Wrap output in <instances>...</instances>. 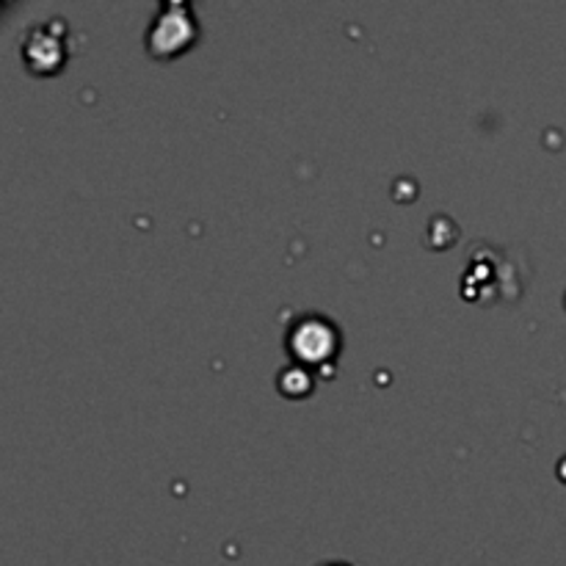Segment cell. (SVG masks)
<instances>
[{"mask_svg": "<svg viewBox=\"0 0 566 566\" xmlns=\"http://www.w3.org/2000/svg\"><path fill=\"white\" fill-rule=\"evenodd\" d=\"M197 39V23L191 17V9L186 3H161L158 14L152 17L146 31V50L155 59H169L182 54Z\"/></svg>", "mask_w": 566, "mask_h": 566, "instance_id": "cell-1", "label": "cell"}, {"mask_svg": "<svg viewBox=\"0 0 566 566\" xmlns=\"http://www.w3.org/2000/svg\"><path fill=\"white\" fill-rule=\"evenodd\" d=\"M287 349L296 356L298 365H318L329 363L338 351V329L321 316H304L287 332Z\"/></svg>", "mask_w": 566, "mask_h": 566, "instance_id": "cell-2", "label": "cell"}, {"mask_svg": "<svg viewBox=\"0 0 566 566\" xmlns=\"http://www.w3.org/2000/svg\"><path fill=\"white\" fill-rule=\"evenodd\" d=\"M23 59L31 72H56L64 61V39L54 25H34L25 34Z\"/></svg>", "mask_w": 566, "mask_h": 566, "instance_id": "cell-3", "label": "cell"}, {"mask_svg": "<svg viewBox=\"0 0 566 566\" xmlns=\"http://www.w3.org/2000/svg\"><path fill=\"white\" fill-rule=\"evenodd\" d=\"M280 390L291 398H302L313 390V374L304 365H291L280 374Z\"/></svg>", "mask_w": 566, "mask_h": 566, "instance_id": "cell-4", "label": "cell"}, {"mask_svg": "<svg viewBox=\"0 0 566 566\" xmlns=\"http://www.w3.org/2000/svg\"><path fill=\"white\" fill-rule=\"evenodd\" d=\"M323 566H345V564H323Z\"/></svg>", "mask_w": 566, "mask_h": 566, "instance_id": "cell-5", "label": "cell"}]
</instances>
